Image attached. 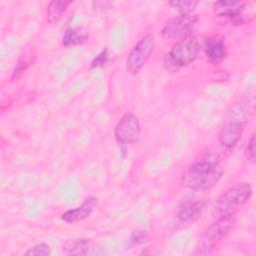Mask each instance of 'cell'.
<instances>
[{
  "label": "cell",
  "mask_w": 256,
  "mask_h": 256,
  "mask_svg": "<svg viewBox=\"0 0 256 256\" xmlns=\"http://www.w3.org/2000/svg\"><path fill=\"white\" fill-rule=\"evenodd\" d=\"M223 168L213 155H206L191 164L182 175V184L195 191H203L214 186L222 177Z\"/></svg>",
  "instance_id": "obj_1"
},
{
  "label": "cell",
  "mask_w": 256,
  "mask_h": 256,
  "mask_svg": "<svg viewBox=\"0 0 256 256\" xmlns=\"http://www.w3.org/2000/svg\"><path fill=\"white\" fill-rule=\"evenodd\" d=\"M200 43L195 35H187L175 43L164 57V66L171 72L193 63L198 57Z\"/></svg>",
  "instance_id": "obj_2"
},
{
  "label": "cell",
  "mask_w": 256,
  "mask_h": 256,
  "mask_svg": "<svg viewBox=\"0 0 256 256\" xmlns=\"http://www.w3.org/2000/svg\"><path fill=\"white\" fill-rule=\"evenodd\" d=\"M252 187L249 183H237L227 189L217 199L213 213L219 217L234 216V214L250 199L252 195Z\"/></svg>",
  "instance_id": "obj_3"
},
{
  "label": "cell",
  "mask_w": 256,
  "mask_h": 256,
  "mask_svg": "<svg viewBox=\"0 0 256 256\" xmlns=\"http://www.w3.org/2000/svg\"><path fill=\"white\" fill-rule=\"evenodd\" d=\"M246 123V112L240 105L231 107L225 116L218 141L225 149L233 148L241 139Z\"/></svg>",
  "instance_id": "obj_4"
},
{
  "label": "cell",
  "mask_w": 256,
  "mask_h": 256,
  "mask_svg": "<svg viewBox=\"0 0 256 256\" xmlns=\"http://www.w3.org/2000/svg\"><path fill=\"white\" fill-rule=\"evenodd\" d=\"M235 225L234 216L219 217L200 236L194 254L202 255L210 252L215 246L226 237Z\"/></svg>",
  "instance_id": "obj_5"
},
{
  "label": "cell",
  "mask_w": 256,
  "mask_h": 256,
  "mask_svg": "<svg viewBox=\"0 0 256 256\" xmlns=\"http://www.w3.org/2000/svg\"><path fill=\"white\" fill-rule=\"evenodd\" d=\"M155 40L151 33L142 36L134 45L126 59V69L131 74H137L146 64L154 49Z\"/></svg>",
  "instance_id": "obj_6"
},
{
  "label": "cell",
  "mask_w": 256,
  "mask_h": 256,
  "mask_svg": "<svg viewBox=\"0 0 256 256\" xmlns=\"http://www.w3.org/2000/svg\"><path fill=\"white\" fill-rule=\"evenodd\" d=\"M141 135V125L138 117L128 112L122 116L114 128V136L121 144L136 143Z\"/></svg>",
  "instance_id": "obj_7"
},
{
  "label": "cell",
  "mask_w": 256,
  "mask_h": 256,
  "mask_svg": "<svg viewBox=\"0 0 256 256\" xmlns=\"http://www.w3.org/2000/svg\"><path fill=\"white\" fill-rule=\"evenodd\" d=\"M198 23V17L193 14L181 15L171 18L162 27V35L166 38L185 37Z\"/></svg>",
  "instance_id": "obj_8"
},
{
  "label": "cell",
  "mask_w": 256,
  "mask_h": 256,
  "mask_svg": "<svg viewBox=\"0 0 256 256\" xmlns=\"http://www.w3.org/2000/svg\"><path fill=\"white\" fill-rule=\"evenodd\" d=\"M245 4L240 1H225L220 0L213 3L214 13L225 18L232 23H241L243 20V11Z\"/></svg>",
  "instance_id": "obj_9"
},
{
  "label": "cell",
  "mask_w": 256,
  "mask_h": 256,
  "mask_svg": "<svg viewBox=\"0 0 256 256\" xmlns=\"http://www.w3.org/2000/svg\"><path fill=\"white\" fill-rule=\"evenodd\" d=\"M206 209V201L187 202L181 206L177 212V219L180 223L190 225L198 221Z\"/></svg>",
  "instance_id": "obj_10"
},
{
  "label": "cell",
  "mask_w": 256,
  "mask_h": 256,
  "mask_svg": "<svg viewBox=\"0 0 256 256\" xmlns=\"http://www.w3.org/2000/svg\"><path fill=\"white\" fill-rule=\"evenodd\" d=\"M97 206L98 199L96 197H90L85 199V201L80 206L64 212L61 218L66 223H75L78 221H82L89 217Z\"/></svg>",
  "instance_id": "obj_11"
},
{
  "label": "cell",
  "mask_w": 256,
  "mask_h": 256,
  "mask_svg": "<svg viewBox=\"0 0 256 256\" xmlns=\"http://www.w3.org/2000/svg\"><path fill=\"white\" fill-rule=\"evenodd\" d=\"M203 50L207 59L214 64L222 62L227 56L226 46L223 40L218 37L207 38L204 41Z\"/></svg>",
  "instance_id": "obj_12"
},
{
  "label": "cell",
  "mask_w": 256,
  "mask_h": 256,
  "mask_svg": "<svg viewBox=\"0 0 256 256\" xmlns=\"http://www.w3.org/2000/svg\"><path fill=\"white\" fill-rule=\"evenodd\" d=\"M89 37L88 32L80 27L67 29L62 36V44L65 47H74L82 45Z\"/></svg>",
  "instance_id": "obj_13"
},
{
  "label": "cell",
  "mask_w": 256,
  "mask_h": 256,
  "mask_svg": "<svg viewBox=\"0 0 256 256\" xmlns=\"http://www.w3.org/2000/svg\"><path fill=\"white\" fill-rule=\"evenodd\" d=\"M70 3L71 1H63V0H53L49 2L47 6V13H46L48 22L50 24H54L58 22Z\"/></svg>",
  "instance_id": "obj_14"
},
{
  "label": "cell",
  "mask_w": 256,
  "mask_h": 256,
  "mask_svg": "<svg viewBox=\"0 0 256 256\" xmlns=\"http://www.w3.org/2000/svg\"><path fill=\"white\" fill-rule=\"evenodd\" d=\"M199 4L198 1H193V0H184V1H170L169 5L177 10L181 15H188L192 14V12L195 10L197 5Z\"/></svg>",
  "instance_id": "obj_15"
},
{
  "label": "cell",
  "mask_w": 256,
  "mask_h": 256,
  "mask_svg": "<svg viewBox=\"0 0 256 256\" xmlns=\"http://www.w3.org/2000/svg\"><path fill=\"white\" fill-rule=\"evenodd\" d=\"M89 247H90V242L88 239H78L74 241L68 248H65V250L68 254L83 255L88 252Z\"/></svg>",
  "instance_id": "obj_16"
},
{
  "label": "cell",
  "mask_w": 256,
  "mask_h": 256,
  "mask_svg": "<svg viewBox=\"0 0 256 256\" xmlns=\"http://www.w3.org/2000/svg\"><path fill=\"white\" fill-rule=\"evenodd\" d=\"M51 253V248L46 243L37 244L31 248H29L24 254L30 256H47Z\"/></svg>",
  "instance_id": "obj_17"
},
{
  "label": "cell",
  "mask_w": 256,
  "mask_h": 256,
  "mask_svg": "<svg viewBox=\"0 0 256 256\" xmlns=\"http://www.w3.org/2000/svg\"><path fill=\"white\" fill-rule=\"evenodd\" d=\"M33 63V61L31 59H29V56H23L18 63L16 64L13 73H12V79L18 78L31 64Z\"/></svg>",
  "instance_id": "obj_18"
},
{
  "label": "cell",
  "mask_w": 256,
  "mask_h": 256,
  "mask_svg": "<svg viewBox=\"0 0 256 256\" xmlns=\"http://www.w3.org/2000/svg\"><path fill=\"white\" fill-rule=\"evenodd\" d=\"M108 59H109L108 49H107V48H104V49L93 59V61L91 62L90 68L93 69V68L103 67V66L108 62Z\"/></svg>",
  "instance_id": "obj_19"
},
{
  "label": "cell",
  "mask_w": 256,
  "mask_h": 256,
  "mask_svg": "<svg viewBox=\"0 0 256 256\" xmlns=\"http://www.w3.org/2000/svg\"><path fill=\"white\" fill-rule=\"evenodd\" d=\"M148 238V234L146 231L143 230H137L134 231L130 237V243L132 245H139L144 243Z\"/></svg>",
  "instance_id": "obj_20"
},
{
  "label": "cell",
  "mask_w": 256,
  "mask_h": 256,
  "mask_svg": "<svg viewBox=\"0 0 256 256\" xmlns=\"http://www.w3.org/2000/svg\"><path fill=\"white\" fill-rule=\"evenodd\" d=\"M245 156L248 160L253 161L255 158V133H253L248 140V143L245 148Z\"/></svg>",
  "instance_id": "obj_21"
}]
</instances>
